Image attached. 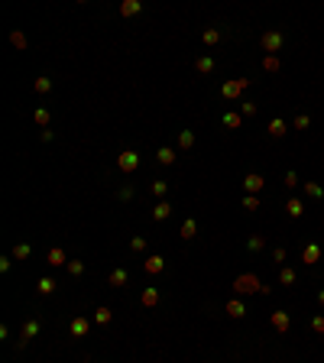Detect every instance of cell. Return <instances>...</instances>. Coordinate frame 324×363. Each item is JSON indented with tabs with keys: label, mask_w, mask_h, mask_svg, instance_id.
<instances>
[{
	"label": "cell",
	"mask_w": 324,
	"mask_h": 363,
	"mask_svg": "<svg viewBox=\"0 0 324 363\" xmlns=\"http://www.w3.org/2000/svg\"><path fill=\"white\" fill-rule=\"evenodd\" d=\"M117 198H120V201H130V198H133V188H120V192H117Z\"/></svg>",
	"instance_id": "44"
},
{
	"label": "cell",
	"mask_w": 324,
	"mask_h": 363,
	"mask_svg": "<svg viewBox=\"0 0 324 363\" xmlns=\"http://www.w3.org/2000/svg\"><path fill=\"white\" fill-rule=\"evenodd\" d=\"M262 68H266V71H279V55H266V59H262Z\"/></svg>",
	"instance_id": "37"
},
{
	"label": "cell",
	"mask_w": 324,
	"mask_h": 363,
	"mask_svg": "<svg viewBox=\"0 0 324 363\" xmlns=\"http://www.w3.org/2000/svg\"><path fill=\"white\" fill-rule=\"evenodd\" d=\"M91 325H94L91 318L78 315V318H71V328H68V331H71V337H75V340H81V337H88V331H91Z\"/></svg>",
	"instance_id": "6"
},
{
	"label": "cell",
	"mask_w": 324,
	"mask_h": 363,
	"mask_svg": "<svg viewBox=\"0 0 324 363\" xmlns=\"http://www.w3.org/2000/svg\"><path fill=\"white\" fill-rule=\"evenodd\" d=\"M266 130H269V136H272V139H282V136L289 133V124H286V120H279V117H272Z\"/></svg>",
	"instance_id": "15"
},
{
	"label": "cell",
	"mask_w": 324,
	"mask_h": 363,
	"mask_svg": "<svg viewBox=\"0 0 324 363\" xmlns=\"http://www.w3.org/2000/svg\"><path fill=\"white\" fill-rule=\"evenodd\" d=\"M292 127H295V130H308V127H311V117H308V114H298V117L292 120Z\"/></svg>",
	"instance_id": "35"
},
{
	"label": "cell",
	"mask_w": 324,
	"mask_h": 363,
	"mask_svg": "<svg viewBox=\"0 0 324 363\" xmlns=\"http://www.w3.org/2000/svg\"><path fill=\"white\" fill-rule=\"evenodd\" d=\"M301 260H305V266H315L318 260H321V247H318V243H308V247H301Z\"/></svg>",
	"instance_id": "12"
},
{
	"label": "cell",
	"mask_w": 324,
	"mask_h": 363,
	"mask_svg": "<svg viewBox=\"0 0 324 363\" xmlns=\"http://www.w3.org/2000/svg\"><path fill=\"white\" fill-rule=\"evenodd\" d=\"M262 185H266V178H262L259 172H250V175L243 178V188H247V195H259Z\"/></svg>",
	"instance_id": "8"
},
{
	"label": "cell",
	"mask_w": 324,
	"mask_h": 363,
	"mask_svg": "<svg viewBox=\"0 0 324 363\" xmlns=\"http://www.w3.org/2000/svg\"><path fill=\"white\" fill-rule=\"evenodd\" d=\"M221 36H224V33L211 26V30H204V33H201V42H204V46H217V42H221Z\"/></svg>",
	"instance_id": "22"
},
{
	"label": "cell",
	"mask_w": 324,
	"mask_h": 363,
	"mask_svg": "<svg viewBox=\"0 0 324 363\" xmlns=\"http://www.w3.org/2000/svg\"><path fill=\"white\" fill-rule=\"evenodd\" d=\"M156 159H159L162 165H175V149H172V146H159Z\"/></svg>",
	"instance_id": "20"
},
{
	"label": "cell",
	"mask_w": 324,
	"mask_h": 363,
	"mask_svg": "<svg viewBox=\"0 0 324 363\" xmlns=\"http://www.w3.org/2000/svg\"><path fill=\"white\" fill-rule=\"evenodd\" d=\"M130 250H133V253H143V250H146V237H133L130 240Z\"/></svg>",
	"instance_id": "38"
},
{
	"label": "cell",
	"mask_w": 324,
	"mask_h": 363,
	"mask_svg": "<svg viewBox=\"0 0 324 363\" xmlns=\"http://www.w3.org/2000/svg\"><path fill=\"white\" fill-rule=\"evenodd\" d=\"M286 211H289V217H295V221H298V217L305 214V201H301V198H289Z\"/></svg>",
	"instance_id": "18"
},
{
	"label": "cell",
	"mask_w": 324,
	"mask_h": 363,
	"mask_svg": "<svg viewBox=\"0 0 324 363\" xmlns=\"http://www.w3.org/2000/svg\"><path fill=\"white\" fill-rule=\"evenodd\" d=\"M272 260H276V263L282 266V263H286V250H282V247H276V250H272Z\"/></svg>",
	"instance_id": "43"
},
{
	"label": "cell",
	"mask_w": 324,
	"mask_h": 363,
	"mask_svg": "<svg viewBox=\"0 0 324 363\" xmlns=\"http://www.w3.org/2000/svg\"><path fill=\"white\" fill-rule=\"evenodd\" d=\"M269 321H272V328H276L279 334H289V328H292V318H289V311H272Z\"/></svg>",
	"instance_id": "7"
},
{
	"label": "cell",
	"mask_w": 324,
	"mask_h": 363,
	"mask_svg": "<svg viewBox=\"0 0 324 363\" xmlns=\"http://www.w3.org/2000/svg\"><path fill=\"white\" fill-rule=\"evenodd\" d=\"M194 68H198L201 75H211V71H214V59H211V55H201L198 62H194Z\"/></svg>",
	"instance_id": "24"
},
{
	"label": "cell",
	"mask_w": 324,
	"mask_h": 363,
	"mask_svg": "<svg viewBox=\"0 0 324 363\" xmlns=\"http://www.w3.org/2000/svg\"><path fill=\"white\" fill-rule=\"evenodd\" d=\"M32 120H36V127H42V130H49V120H52V117H49V110H46V107H36V114H32Z\"/></svg>",
	"instance_id": "27"
},
{
	"label": "cell",
	"mask_w": 324,
	"mask_h": 363,
	"mask_svg": "<svg viewBox=\"0 0 324 363\" xmlns=\"http://www.w3.org/2000/svg\"><path fill=\"white\" fill-rule=\"evenodd\" d=\"M295 269H289V266H279V282H282V286H295Z\"/></svg>",
	"instance_id": "26"
},
{
	"label": "cell",
	"mask_w": 324,
	"mask_h": 363,
	"mask_svg": "<svg viewBox=\"0 0 324 363\" xmlns=\"http://www.w3.org/2000/svg\"><path fill=\"white\" fill-rule=\"evenodd\" d=\"M127 282H130V272H127V269H114V272L107 276V286H110V289H124Z\"/></svg>",
	"instance_id": "14"
},
{
	"label": "cell",
	"mask_w": 324,
	"mask_h": 363,
	"mask_svg": "<svg viewBox=\"0 0 324 363\" xmlns=\"http://www.w3.org/2000/svg\"><path fill=\"white\" fill-rule=\"evenodd\" d=\"M91 321H94V325H110V321H114V311H110V308H97L91 315Z\"/></svg>",
	"instance_id": "23"
},
{
	"label": "cell",
	"mask_w": 324,
	"mask_h": 363,
	"mask_svg": "<svg viewBox=\"0 0 324 363\" xmlns=\"http://www.w3.org/2000/svg\"><path fill=\"white\" fill-rule=\"evenodd\" d=\"M295 185H301L298 175H295V172H286V188H295Z\"/></svg>",
	"instance_id": "42"
},
{
	"label": "cell",
	"mask_w": 324,
	"mask_h": 363,
	"mask_svg": "<svg viewBox=\"0 0 324 363\" xmlns=\"http://www.w3.org/2000/svg\"><path fill=\"white\" fill-rule=\"evenodd\" d=\"M30 253H32L30 243H16V247H13V260H20V263H23V260H30Z\"/></svg>",
	"instance_id": "30"
},
{
	"label": "cell",
	"mask_w": 324,
	"mask_h": 363,
	"mask_svg": "<svg viewBox=\"0 0 324 363\" xmlns=\"http://www.w3.org/2000/svg\"><path fill=\"white\" fill-rule=\"evenodd\" d=\"M301 185H305V195H308V198H324V188L318 185V182H301Z\"/></svg>",
	"instance_id": "31"
},
{
	"label": "cell",
	"mask_w": 324,
	"mask_h": 363,
	"mask_svg": "<svg viewBox=\"0 0 324 363\" xmlns=\"http://www.w3.org/2000/svg\"><path fill=\"white\" fill-rule=\"evenodd\" d=\"M117 169L120 172H136L139 169V153L136 149H124V153L117 156Z\"/></svg>",
	"instance_id": "4"
},
{
	"label": "cell",
	"mask_w": 324,
	"mask_h": 363,
	"mask_svg": "<svg viewBox=\"0 0 324 363\" xmlns=\"http://www.w3.org/2000/svg\"><path fill=\"white\" fill-rule=\"evenodd\" d=\"M318 305H321V308H324V289H321V292H318Z\"/></svg>",
	"instance_id": "46"
},
{
	"label": "cell",
	"mask_w": 324,
	"mask_h": 363,
	"mask_svg": "<svg viewBox=\"0 0 324 363\" xmlns=\"http://www.w3.org/2000/svg\"><path fill=\"white\" fill-rule=\"evenodd\" d=\"M36 292H39V295H52V292H55V279L42 276V279H39V286H36Z\"/></svg>",
	"instance_id": "29"
},
{
	"label": "cell",
	"mask_w": 324,
	"mask_h": 363,
	"mask_svg": "<svg viewBox=\"0 0 324 363\" xmlns=\"http://www.w3.org/2000/svg\"><path fill=\"white\" fill-rule=\"evenodd\" d=\"M282 33H276V30H269V33H262V39H259V46H262V52L266 55H276L279 49H282Z\"/></svg>",
	"instance_id": "3"
},
{
	"label": "cell",
	"mask_w": 324,
	"mask_h": 363,
	"mask_svg": "<svg viewBox=\"0 0 324 363\" xmlns=\"http://www.w3.org/2000/svg\"><path fill=\"white\" fill-rule=\"evenodd\" d=\"M240 114H243V117H256V104H253V100H243V104H240Z\"/></svg>",
	"instance_id": "39"
},
{
	"label": "cell",
	"mask_w": 324,
	"mask_h": 363,
	"mask_svg": "<svg viewBox=\"0 0 324 363\" xmlns=\"http://www.w3.org/2000/svg\"><path fill=\"white\" fill-rule=\"evenodd\" d=\"M247 88H250V78H230V81L221 85V98H224V100H237Z\"/></svg>",
	"instance_id": "2"
},
{
	"label": "cell",
	"mask_w": 324,
	"mask_h": 363,
	"mask_svg": "<svg viewBox=\"0 0 324 363\" xmlns=\"http://www.w3.org/2000/svg\"><path fill=\"white\" fill-rule=\"evenodd\" d=\"M262 247H266V240H262L259 233H256V237H250V240H247V250H250V253H259Z\"/></svg>",
	"instance_id": "32"
},
{
	"label": "cell",
	"mask_w": 324,
	"mask_h": 363,
	"mask_svg": "<svg viewBox=\"0 0 324 363\" xmlns=\"http://www.w3.org/2000/svg\"><path fill=\"white\" fill-rule=\"evenodd\" d=\"M139 10H143L139 0H124V3H120V16H136Z\"/></svg>",
	"instance_id": "21"
},
{
	"label": "cell",
	"mask_w": 324,
	"mask_h": 363,
	"mask_svg": "<svg viewBox=\"0 0 324 363\" xmlns=\"http://www.w3.org/2000/svg\"><path fill=\"white\" fill-rule=\"evenodd\" d=\"M311 331H315V334H324V315H315V318H311Z\"/></svg>",
	"instance_id": "41"
},
{
	"label": "cell",
	"mask_w": 324,
	"mask_h": 363,
	"mask_svg": "<svg viewBox=\"0 0 324 363\" xmlns=\"http://www.w3.org/2000/svg\"><path fill=\"white\" fill-rule=\"evenodd\" d=\"M39 328H42V325H39V318H30V321L23 325V334H20V340H16V350H23L26 344H30V340L39 334Z\"/></svg>",
	"instance_id": "5"
},
{
	"label": "cell",
	"mask_w": 324,
	"mask_h": 363,
	"mask_svg": "<svg viewBox=\"0 0 324 363\" xmlns=\"http://www.w3.org/2000/svg\"><path fill=\"white\" fill-rule=\"evenodd\" d=\"M10 266H13V256H3V260H0V272H7Z\"/></svg>",
	"instance_id": "45"
},
{
	"label": "cell",
	"mask_w": 324,
	"mask_h": 363,
	"mask_svg": "<svg viewBox=\"0 0 324 363\" xmlns=\"http://www.w3.org/2000/svg\"><path fill=\"white\" fill-rule=\"evenodd\" d=\"M243 315H247V305H243L240 298H230V301H227V318H243Z\"/></svg>",
	"instance_id": "17"
},
{
	"label": "cell",
	"mask_w": 324,
	"mask_h": 363,
	"mask_svg": "<svg viewBox=\"0 0 324 363\" xmlns=\"http://www.w3.org/2000/svg\"><path fill=\"white\" fill-rule=\"evenodd\" d=\"M46 263H49V266H68V256H65L62 247H52V250L46 253Z\"/></svg>",
	"instance_id": "13"
},
{
	"label": "cell",
	"mask_w": 324,
	"mask_h": 363,
	"mask_svg": "<svg viewBox=\"0 0 324 363\" xmlns=\"http://www.w3.org/2000/svg\"><path fill=\"white\" fill-rule=\"evenodd\" d=\"M233 292H237V295H253V292L269 295V286H262V282L253 276V272H243V276L233 279Z\"/></svg>",
	"instance_id": "1"
},
{
	"label": "cell",
	"mask_w": 324,
	"mask_h": 363,
	"mask_svg": "<svg viewBox=\"0 0 324 363\" xmlns=\"http://www.w3.org/2000/svg\"><path fill=\"white\" fill-rule=\"evenodd\" d=\"M10 42H13V46L20 49V52H23V49H26V36H23V33H20V30H13V33H10Z\"/></svg>",
	"instance_id": "34"
},
{
	"label": "cell",
	"mask_w": 324,
	"mask_h": 363,
	"mask_svg": "<svg viewBox=\"0 0 324 363\" xmlns=\"http://www.w3.org/2000/svg\"><path fill=\"white\" fill-rule=\"evenodd\" d=\"M32 91H36V94H49V91H52V78H46V75L36 78V81H32Z\"/></svg>",
	"instance_id": "25"
},
{
	"label": "cell",
	"mask_w": 324,
	"mask_h": 363,
	"mask_svg": "<svg viewBox=\"0 0 324 363\" xmlns=\"http://www.w3.org/2000/svg\"><path fill=\"white\" fill-rule=\"evenodd\" d=\"M194 233H198V221L188 217L185 224H182V231H178V237H182V240H194Z\"/></svg>",
	"instance_id": "19"
},
{
	"label": "cell",
	"mask_w": 324,
	"mask_h": 363,
	"mask_svg": "<svg viewBox=\"0 0 324 363\" xmlns=\"http://www.w3.org/2000/svg\"><path fill=\"white\" fill-rule=\"evenodd\" d=\"M221 124H224L227 130H240V127H243V114H237V110H227Z\"/></svg>",
	"instance_id": "16"
},
{
	"label": "cell",
	"mask_w": 324,
	"mask_h": 363,
	"mask_svg": "<svg viewBox=\"0 0 324 363\" xmlns=\"http://www.w3.org/2000/svg\"><path fill=\"white\" fill-rule=\"evenodd\" d=\"M143 269H146L149 276H159V272L165 269V260H162V256H146V260H143Z\"/></svg>",
	"instance_id": "10"
},
{
	"label": "cell",
	"mask_w": 324,
	"mask_h": 363,
	"mask_svg": "<svg viewBox=\"0 0 324 363\" xmlns=\"http://www.w3.org/2000/svg\"><path fill=\"white\" fill-rule=\"evenodd\" d=\"M172 211H175V208H172V204H169L165 198H162V201H156V208H153V221H169V217H172Z\"/></svg>",
	"instance_id": "9"
},
{
	"label": "cell",
	"mask_w": 324,
	"mask_h": 363,
	"mask_svg": "<svg viewBox=\"0 0 324 363\" xmlns=\"http://www.w3.org/2000/svg\"><path fill=\"white\" fill-rule=\"evenodd\" d=\"M139 301H143V308H156V305H159V289L146 286V289H143V295H139Z\"/></svg>",
	"instance_id": "11"
},
{
	"label": "cell",
	"mask_w": 324,
	"mask_h": 363,
	"mask_svg": "<svg viewBox=\"0 0 324 363\" xmlns=\"http://www.w3.org/2000/svg\"><path fill=\"white\" fill-rule=\"evenodd\" d=\"M178 149H194V133L192 130H182V133H178Z\"/></svg>",
	"instance_id": "28"
},
{
	"label": "cell",
	"mask_w": 324,
	"mask_h": 363,
	"mask_svg": "<svg viewBox=\"0 0 324 363\" xmlns=\"http://www.w3.org/2000/svg\"><path fill=\"white\" fill-rule=\"evenodd\" d=\"M243 208H247V211H259V198H256V195H247V198H243Z\"/></svg>",
	"instance_id": "40"
},
{
	"label": "cell",
	"mask_w": 324,
	"mask_h": 363,
	"mask_svg": "<svg viewBox=\"0 0 324 363\" xmlns=\"http://www.w3.org/2000/svg\"><path fill=\"white\" fill-rule=\"evenodd\" d=\"M65 269H68V276H81V272H85V263H81V260H68Z\"/></svg>",
	"instance_id": "36"
},
{
	"label": "cell",
	"mask_w": 324,
	"mask_h": 363,
	"mask_svg": "<svg viewBox=\"0 0 324 363\" xmlns=\"http://www.w3.org/2000/svg\"><path fill=\"white\" fill-rule=\"evenodd\" d=\"M149 188H153V195L162 201V198H165V192H169V182H162V178H159V182H153Z\"/></svg>",
	"instance_id": "33"
}]
</instances>
